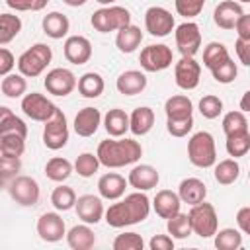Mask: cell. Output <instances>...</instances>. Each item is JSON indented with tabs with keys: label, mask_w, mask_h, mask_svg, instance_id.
I'll list each match as a JSON object with an SVG mask.
<instances>
[{
	"label": "cell",
	"mask_w": 250,
	"mask_h": 250,
	"mask_svg": "<svg viewBox=\"0 0 250 250\" xmlns=\"http://www.w3.org/2000/svg\"><path fill=\"white\" fill-rule=\"evenodd\" d=\"M21 111L33 119V121H39V123H45L47 119H51V115L57 111V105L45 98L43 94L39 92H31V94H25L21 98Z\"/></svg>",
	"instance_id": "12"
},
{
	"label": "cell",
	"mask_w": 250,
	"mask_h": 250,
	"mask_svg": "<svg viewBox=\"0 0 250 250\" xmlns=\"http://www.w3.org/2000/svg\"><path fill=\"white\" fill-rule=\"evenodd\" d=\"M90 23L96 31L100 33H109V31H117L125 25L131 23V12L123 6L111 4V6H104L100 10H96L90 18Z\"/></svg>",
	"instance_id": "5"
},
{
	"label": "cell",
	"mask_w": 250,
	"mask_h": 250,
	"mask_svg": "<svg viewBox=\"0 0 250 250\" xmlns=\"http://www.w3.org/2000/svg\"><path fill=\"white\" fill-rule=\"evenodd\" d=\"M158 182H160V174L150 164H137L131 168V172L127 176V184L139 191H148V189L156 188Z\"/></svg>",
	"instance_id": "18"
},
{
	"label": "cell",
	"mask_w": 250,
	"mask_h": 250,
	"mask_svg": "<svg viewBox=\"0 0 250 250\" xmlns=\"http://www.w3.org/2000/svg\"><path fill=\"white\" fill-rule=\"evenodd\" d=\"M150 250H174V238L170 234H154L148 240Z\"/></svg>",
	"instance_id": "51"
},
{
	"label": "cell",
	"mask_w": 250,
	"mask_h": 250,
	"mask_svg": "<svg viewBox=\"0 0 250 250\" xmlns=\"http://www.w3.org/2000/svg\"><path fill=\"white\" fill-rule=\"evenodd\" d=\"M174 61L172 49L164 43H156V45H146L141 55H139V62L143 66V70L146 72H160L166 70Z\"/></svg>",
	"instance_id": "9"
},
{
	"label": "cell",
	"mask_w": 250,
	"mask_h": 250,
	"mask_svg": "<svg viewBox=\"0 0 250 250\" xmlns=\"http://www.w3.org/2000/svg\"><path fill=\"white\" fill-rule=\"evenodd\" d=\"M6 4L12 8V10H16V12H33V4H35V0H6Z\"/></svg>",
	"instance_id": "56"
},
{
	"label": "cell",
	"mask_w": 250,
	"mask_h": 250,
	"mask_svg": "<svg viewBox=\"0 0 250 250\" xmlns=\"http://www.w3.org/2000/svg\"><path fill=\"white\" fill-rule=\"evenodd\" d=\"M232 29L236 31V35H238L240 39L250 41V16L244 12V14L236 20V23H234V27H232Z\"/></svg>",
	"instance_id": "54"
},
{
	"label": "cell",
	"mask_w": 250,
	"mask_h": 250,
	"mask_svg": "<svg viewBox=\"0 0 250 250\" xmlns=\"http://www.w3.org/2000/svg\"><path fill=\"white\" fill-rule=\"evenodd\" d=\"M2 184H4V178H2V176H0V188H2Z\"/></svg>",
	"instance_id": "61"
},
{
	"label": "cell",
	"mask_w": 250,
	"mask_h": 250,
	"mask_svg": "<svg viewBox=\"0 0 250 250\" xmlns=\"http://www.w3.org/2000/svg\"><path fill=\"white\" fill-rule=\"evenodd\" d=\"M164 113H166V119L189 117L193 113V104H191V100L188 96L176 94V96H170L164 102Z\"/></svg>",
	"instance_id": "31"
},
{
	"label": "cell",
	"mask_w": 250,
	"mask_h": 250,
	"mask_svg": "<svg viewBox=\"0 0 250 250\" xmlns=\"http://www.w3.org/2000/svg\"><path fill=\"white\" fill-rule=\"evenodd\" d=\"M213 166H215V170H213L215 182L221 186H230L240 176V164L236 162V158H225L221 162H215Z\"/></svg>",
	"instance_id": "32"
},
{
	"label": "cell",
	"mask_w": 250,
	"mask_h": 250,
	"mask_svg": "<svg viewBox=\"0 0 250 250\" xmlns=\"http://www.w3.org/2000/svg\"><path fill=\"white\" fill-rule=\"evenodd\" d=\"M229 57H230V55H229V49H227L223 43L211 41V43L203 49V66L209 68V70H213L217 64L225 62Z\"/></svg>",
	"instance_id": "39"
},
{
	"label": "cell",
	"mask_w": 250,
	"mask_h": 250,
	"mask_svg": "<svg viewBox=\"0 0 250 250\" xmlns=\"http://www.w3.org/2000/svg\"><path fill=\"white\" fill-rule=\"evenodd\" d=\"M21 170V160L16 156H6L0 154V176L6 180H12L14 176H18V172Z\"/></svg>",
	"instance_id": "50"
},
{
	"label": "cell",
	"mask_w": 250,
	"mask_h": 250,
	"mask_svg": "<svg viewBox=\"0 0 250 250\" xmlns=\"http://www.w3.org/2000/svg\"><path fill=\"white\" fill-rule=\"evenodd\" d=\"M14 66H16V59H14L12 51L6 47H0V76L10 74L14 70Z\"/></svg>",
	"instance_id": "52"
},
{
	"label": "cell",
	"mask_w": 250,
	"mask_h": 250,
	"mask_svg": "<svg viewBox=\"0 0 250 250\" xmlns=\"http://www.w3.org/2000/svg\"><path fill=\"white\" fill-rule=\"evenodd\" d=\"M125 188H127V180L115 172H107L98 180V193L102 199L115 201L125 195Z\"/></svg>",
	"instance_id": "21"
},
{
	"label": "cell",
	"mask_w": 250,
	"mask_h": 250,
	"mask_svg": "<svg viewBox=\"0 0 250 250\" xmlns=\"http://www.w3.org/2000/svg\"><path fill=\"white\" fill-rule=\"evenodd\" d=\"M76 88H78V92H80L82 98L94 100V98H98V96L104 94L105 82H104L102 74H98V72H84L76 80Z\"/></svg>",
	"instance_id": "30"
},
{
	"label": "cell",
	"mask_w": 250,
	"mask_h": 250,
	"mask_svg": "<svg viewBox=\"0 0 250 250\" xmlns=\"http://www.w3.org/2000/svg\"><path fill=\"white\" fill-rule=\"evenodd\" d=\"M64 59L72 64H86L92 59V43L84 35H70L62 45Z\"/></svg>",
	"instance_id": "17"
},
{
	"label": "cell",
	"mask_w": 250,
	"mask_h": 250,
	"mask_svg": "<svg viewBox=\"0 0 250 250\" xmlns=\"http://www.w3.org/2000/svg\"><path fill=\"white\" fill-rule=\"evenodd\" d=\"M225 148L229 152V156L232 158H240L250 150V131H242V133H232L227 135V143Z\"/></svg>",
	"instance_id": "37"
},
{
	"label": "cell",
	"mask_w": 250,
	"mask_h": 250,
	"mask_svg": "<svg viewBox=\"0 0 250 250\" xmlns=\"http://www.w3.org/2000/svg\"><path fill=\"white\" fill-rule=\"evenodd\" d=\"M66 244L72 250H90L96 244V234L90 229V225H74L66 234Z\"/></svg>",
	"instance_id": "26"
},
{
	"label": "cell",
	"mask_w": 250,
	"mask_h": 250,
	"mask_svg": "<svg viewBox=\"0 0 250 250\" xmlns=\"http://www.w3.org/2000/svg\"><path fill=\"white\" fill-rule=\"evenodd\" d=\"M45 90L53 96H59V98H64L68 94H72V90L76 88V76L72 70L68 68H62V66H57L53 70L47 72L45 80Z\"/></svg>",
	"instance_id": "14"
},
{
	"label": "cell",
	"mask_w": 250,
	"mask_h": 250,
	"mask_svg": "<svg viewBox=\"0 0 250 250\" xmlns=\"http://www.w3.org/2000/svg\"><path fill=\"white\" fill-rule=\"evenodd\" d=\"M115 88L123 96H137L146 88V76L141 70H125L117 76Z\"/></svg>",
	"instance_id": "22"
},
{
	"label": "cell",
	"mask_w": 250,
	"mask_h": 250,
	"mask_svg": "<svg viewBox=\"0 0 250 250\" xmlns=\"http://www.w3.org/2000/svg\"><path fill=\"white\" fill-rule=\"evenodd\" d=\"M211 74H213V78H215L219 84H230V82H234V78H236V74H238V68H236V62L229 57L225 62L217 64V66L211 70Z\"/></svg>",
	"instance_id": "46"
},
{
	"label": "cell",
	"mask_w": 250,
	"mask_h": 250,
	"mask_svg": "<svg viewBox=\"0 0 250 250\" xmlns=\"http://www.w3.org/2000/svg\"><path fill=\"white\" fill-rule=\"evenodd\" d=\"M21 31V20L16 14H0V47L12 43Z\"/></svg>",
	"instance_id": "35"
},
{
	"label": "cell",
	"mask_w": 250,
	"mask_h": 250,
	"mask_svg": "<svg viewBox=\"0 0 250 250\" xmlns=\"http://www.w3.org/2000/svg\"><path fill=\"white\" fill-rule=\"evenodd\" d=\"M68 143V123L64 113L57 107V111L51 115V119L45 121L43 127V145L51 150H59L66 146Z\"/></svg>",
	"instance_id": "8"
},
{
	"label": "cell",
	"mask_w": 250,
	"mask_h": 250,
	"mask_svg": "<svg viewBox=\"0 0 250 250\" xmlns=\"http://www.w3.org/2000/svg\"><path fill=\"white\" fill-rule=\"evenodd\" d=\"M215 246L219 250H238L242 246V232L238 229H221L215 230Z\"/></svg>",
	"instance_id": "38"
},
{
	"label": "cell",
	"mask_w": 250,
	"mask_h": 250,
	"mask_svg": "<svg viewBox=\"0 0 250 250\" xmlns=\"http://www.w3.org/2000/svg\"><path fill=\"white\" fill-rule=\"evenodd\" d=\"M234 51H236L238 61H240L244 66H250V41L238 37V39L234 41Z\"/></svg>",
	"instance_id": "53"
},
{
	"label": "cell",
	"mask_w": 250,
	"mask_h": 250,
	"mask_svg": "<svg viewBox=\"0 0 250 250\" xmlns=\"http://www.w3.org/2000/svg\"><path fill=\"white\" fill-rule=\"evenodd\" d=\"M236 2H242V4H246V2H250V0H236Z\"/></svg>",
	"instance_id": "60"
},
{
	"label": "cell",
	"mask_w": 250,
	"mask_h": 250,
	"mask_svg": "<svg viewBox=\"0 0 250 250\" xmlns=\"http://www.w3.org/2000/svg\"><path fill=\"white\" fill-rule=\"evenodd\" d=\"M174 37H176V47L182 57H195V53L201 47V31L195 21H184L174 27Z\"/></svg>",
	"instance_id": "10"
},
{
	"label": "cell",
	"mask_w": 250,
	"mask_h": 250,
	"mask_svg": "<svg viewBox=\"0 0 250 250\" xmlns=\"http://www.w3.org/2000/svg\"><path fill=\"white\" fill-rule=\"evenodd\" d=\"M96 2H100L102 6H111V4H115L117 0H96Z\"/></svg>",
	"instance_id": "59"
},
{
	"label": "cell",
	"mask_w": 250,
	"mask_h": 250,
	"mask_svg": "<svg viewBox=\"0 0 250 250\" xmlns=\"http://www.w3.org/2000/svg\"><path fill=\"white\" fill-rule=\"evenodd\" d=\"M51 59H53L51 47L45 45V43H35V45H31L27 51H23L20 55V59H18V70L25 78H35V76L43 74V70L49 66Z\"/></svg>",
	"instance_id": "4"
},
{
	"label": "cell",
	"mask_w": 250,
	"mask_h": 250,
	"mask_svg": "<svg viewBox=\"0 0 250 250\" xmlns=\"http://www.w3.org/2000/svg\"><path fill=\"white\" fill-rule=\"evenodd\" d=\"M178 197L182 203L195 205L207 197V186L199 178H186L178 186Z\"/></svg>",
	"instance_id": "24"
},
{
	"label": "cell",
	"mask_w": 250,
	"mask_h": 250,
	"mask_svg": "<svg viewBox=\"0 0 250 250\" xmlns=\"http://www.w3.org/2000/svg\"><path fill=\"white\" fill-rule=\"evenodd\" d=\"M223 133L225 135H232V133H242L248 131V119L242 111H229L223 117Z\"/></svg>",
	"instance_id": "43"
},
{
	"label": "cell",
	"mask_w": 250,
	"mask_h": 250,
	"mask_svg": "<svg viewBox=\"0 0 250 250\" xmlns=\"http://www.w3.org/2000/svg\"><path fill=\"white\" fill-rule=\"evenodd\" d=\"M152 127H154V111H152V107L141 105V107L133 109V113L129 115V131L135 137L146 135Z\"/></svg>",
	"instance_id": "25"
},
{
	"label": "cell",
	"mask_w": 250,
	"mask_h": 250,
	"mask_svg": "<svg viewBox=\"0 0 250 250\" xmlns=\"http://www.w3.org/2000/svg\"><path fill=\"white\" fill-rule=\"evenodd\" d=\"M23 152H25V137L16 135V133L0 135V154L20 158Z\"/></svg>",
	"instance_id": "41"
},
{
	"label": "cell",
	"mask_w": 250,
	"mask_h": 250,
	"mask_svg": "<svg viewBox=\"0 0 250 250\" xmlns=\"http://www.w3.org/2000/svg\"><path fill=\"white\" fill-rule=\"evenodd\" d=\"M174 80L182 90H195L201 80V66L193 57H182L174 64Z\"/></svg>",
	"instance_id": "13"
},
{
	"label": "cell",
	"mask_w": 250,
	"mask_h": 250,
	"mask_svg": "<svg viewBox=\"0 0 250 250\" xmlns=\"http://www.w3.org/2000/svg\"><path fill=\"white\" fill-rule=\"evenodd\" d=\"M0 90L6 98H21L27 90V80L23 74H16V72H10L6 76H2V82H0Z\"/></svg>",
	"instance_id": "34"
},
{
	"label": "cell",
	"mask_w": 250,
	"mask_h": 250,
	"mask_svg": "<svg viewBox=\"0 0 250 250\" xmlns=\"http://www.w3.org/2000/svg\"><path fill=\"white\" fill-rule=\"evenodd\" d=\"M111 246H113V250H143L145 248V240H143V236L139 232L129 230V232L117 234Z\"/></svg>",
	"instance_id": "44"
},
{
	"label": "cell",
	"mask_w": 250,
	"mask_h": 250,
	"mask_svg": "<svg viewBox=\"0 0 250 250\" xmlns=\"http://www.w3.org/2000/svg\"><path fill=\"white\" fill-rule=\"evenodd\" d=\"M51 203L57 211H68L76 203V193H74L72 188L62 186V182H61V186H57L51 193Z\"/></svg>",
	"instance_id": "40"
},
{
	"label": "cell",
	"mask_w": 250,
	"mask_h": 250,
	"mask_svg": "<svg viewBox=\"0 0 250 250\" xmlns=\"http://www.w3.org/2000/svg\"><path fill=\"white\" fill-rule=\"evenodd\" d=\"M104 129L109 137H123L129 131V115L121 107H113L104 115Z\"/></svg>",
	"instance_id": "29"
},
{
	"label": "cell",
	"mask_w": 250,
	"mask_h": 250,
	"mask_svg": "<svg viewBox=\"0 0 250 250\" xmlns=\"http://www.w3.org/2000/svg\"><path fill=\"white\" fill-rule=\"evenodd\" d=\"M8 133H16L21 137H27V125L23 119H20L14 111L6 113L4 119L0 121V135H8Z\"/></svg>",
	"instance_id": "47"
},
{
	"label": "cell",
	"mask_w": 250,
	"mask_h": 250,
	"mask_svg": "<svg viewBox=\"0 0 250 250\" xmlns=\"http://www.w3.org/2000/svg\"><path fill=\"white\" fill-rule=\"evenodd\" d=\"M180 207H182V201L178 193L172 189H160L152 199V209L160 219H170L180 211Z\"/></svg>",
	"instance_id": "23"
},
{
	"label": "cell",
	"mask_w": 250,
	"mask_h": 250,
	"mask_svg": "<svg viewBox=\"0 0 250 250\" xmlns=\"http://www.w3.org/2000/svg\"><path fill=\"white\" fill-rule=\"evenodd\" d=\"M188 158L197 168H211L217 162L215 139L207 131H197L188 141Z\"/></svg>",
	"instance_id": "3"
},
{
	"label": "cell",
	"mask_w": 250,
	"mask_h": 250,
	"mask_svg": "<svg viewBox=\"0 0 250 250\" xmlns=\"http://www.w3.org/2000/svg\"><path fill=\"white\" fill-rule=\"evenodd\" d=\"M166 129L172 137H186L193 129V115L180 117V119H166Z\"/></svg>",
	"instance_id": "48"
},
{
	"label": "cell",
	"mask_w": 250,
	"mask_h": 250,
	"mask_svg": "<svg viewBox=\"0 0 250 250\" xmlns=\"http://www.w3.org/2000/svg\"><path fill=\"white\" fill-rule=\"evenodd\" d=\"M41 25H43V33L47 37H51V39H62V37H66L68 35V29H70L68 18L64 14H61V12H49L43 18Z\"/></svg>",
	"instance_id": "27"
},
{
	"label": "cell",
	"mask_w": 250,
	"mask_h": 250,
	"mask_svg": "<svg viewBox=\"0 0 250 250\" xmlns=\"http://www.w3.org/2000/svg\"><path fill=\"white\" fill-rule=\"evenodd\" d=\"M148 213H150V199L146 197L145 191L137 189V191L125 195L123 199L119 197V201L115 199V203H111L104 211V219L109 227L123 229V227L143 223L148 217Z\"/></svg>",
	"instance_id": "1"
},
{
	"label": "cell",
	"mask_w": 250,
	"mask_h": 250,
	"mask_svg": "<svg viewBox=\"0 0 250 250\" xmlns=\"http://www.w3.org/2000/svg\"><path fill=\"white\" fill-rule=\"evenodd\" d=\"M242 14H244V10H242V4L240 2H236V0H223L215 8V12H213V21L221 29H232L234 23H236V20Z\"/></svg>",
	"instance_id": "20"
},
{
	"label": "cell",
	"mask_w": 250,
	"mask_h": 250,
	"mask_svg": "<svg viewBox=\"0 0 250 250\" xmlns=\"http://www.w3.org/2000/svg\"><path fill=\"white\" fill-rule=\"evenodd\" d=\"M37 234L43 242H59L62 240V236L66 234V227L64 221L59 213L55 211H47L37 219Z\"/></svg>",
	"instance_id": "15"
},
{
	"label": "cell",
	"mask_w": 250,
	"mask_h": 250,
	"mask_svg": "<svg viewBox=\"0 0 250 250\" xmlns=\"http://www.w3.org/2000/svg\"><path fill=\"white\" fill-rule=\"evenodd\" d=\"M199 113L205 119H217L223 113V100L219 96H213V94L203 96L199 100Z\"/></svg>",
	"instance_id": "45"
},
{
	"label": "cell",
	"mask_w": 250,
	"mask_h": 250,
	"mask_svg": "<svg viewBox=\"0 0 250 250\" xmlns=\"http://www.w3.org/2000/svg\"><path fill=\"white\" fill-rule=\"evenodd\" d=\"M74 209H76V215L82 223L86 225H98L102 219H104V201L100 195H92V193H86V195H80L74 203Z\"/></svg>",
	"instance_id": "16"
},
{
	"label": "cell",
	"mask_w": 250,
	"mask_h": 250,
	"mask_svg": "<svg viewBox=\"0 0 250 250\" xmlns=\"http://www.w3.org/2000/svg\"><path fill=\"white\" fill-rule=\"evenodd\" d=\"M70 174H72V164H70V160H66V158H62V156H53V158H49L47 164H45V176H47L51 182L61 184V182L68 180Z\"/></svg>",
	"instance_id": "33"
},
{
	"label": "cell",
	"mask_w": 250,
	"mask_h": 250,
	"mask_svg": "<svg viewBox=\"0 0 250 250\" xmlns=\"http://www.w3.org/2000/svg\"><path fill=\"white\" fill-rule=\"evenodd\" d=\"M236 225H238V230L242 234H250V207L244 205L238 209L236 213Z\"/></svg>",
	"instance_id": "55"
},
{
	"label": "cell",
	"mask_w": 250,
	"mask_h": 250,
	"mask_svg": "<svg viewBox=\"0 0 250 250\" xmlns=\"http://www.w3.org/2000/svg\"><path fill=\"white\" fill-rule=\"evenodd\" d=\"M189 225H191V232L201 236V238H211L215 234V230L219 229V217L217 211L211 203H207L205 199L191 205L189 213Z\"/></svg>",
	"instance_id": "6"
},
{
	"label": "cell",
	"mask_w": 250,
	"mask_h": 250,
	"mask_svg": "<svg viewBox=\"0 0 250 250\" xmlns=\"http://www.w3.org/2000/svg\"><path fill=\"white\" fill-rule=\"evenodd\" d=\"M66 6H70V8H78V6H84L88 0H62Z\"/></svg>",
	"instance_id": "58"
},
{
	"label": "cell",
	"mask_w": 250,
	"mask_h": 250,
	"mask_svg": "<svg viewBox=\"0 0 250 250\" xmlns=\"http://www.w3.org/2000/svg\"><path fill=\"white\" fill-rule=\"evenodd\" d=\"M98 168H100V160H98V156L94 152H82V154H78V158H76V162L72 166V170L78 176H82V178H92L98 172Z\"/></svg>",
	"instance_id": "42"
},
{
	"label": "cell",
	"mask_w": 250,
	"mask_h": 250,
	"mask_svg": "<svg viewBox=\"0 0 250 250\" xmlns=\"http://www.w3.org/2000/svg\"><path fill=\"white\" fill-rule=\"evenodd\" d=\"M96 156L100 164L105 168H123V166L135 164L143 156V146L135 139L111 137L98 145Z\"/></svg>",
	"instance_id": "2"
},
{
	"label": "cell",
	"mask_w": 250,
	"mask_h": 250,
	"mask_svg": "<svg viewBox=\"0 0 250 250\" xmlns=\"http://www.w3.org/2000/svg\"><path fill=\"white\" fill-rule=\"evenodd\" d=\"M74 133L78 137H92L102 125V113L96 107H82L74 115Z\"/></svg>",
	"instance_id": "19"
},
{
	"label": "cell",
	"mask_w": 250,
	"mask_h": 250,
	"mask_svg": "<svg viewBox=\"0 0 250 250\" xmlns=\"http://www.w3.org/2000/svg\"><path fill=\"white\" fill-rule=\"evenodd\" d=\"M141 41H143V31H141V27H137V25L129 23V25H125V27L117 29L115 45H117V49H119L121 53H125V55L135 53V51L139 49Z\"/></svg>",
	"instance_id": "28"
},
{
	"label": "cell",
	"mask_w": 250,
	"mask_h": 250,
	"mask_svg": "<svg viewBox=\"0 0 250 250\" xmlns=\"http://www.w3.org/2000/svg\"><path fill=\"white\" fill-rule=\"evenodd\" d=\"M248 98H250V92H244V94H242V100H240V111H242V113L250 111V105H248Z\"/></svg>",
	"instance_id": "57"
},
{
	"label": "cell",
	"mask_w": 250,
	"mask_h": 250,
	"mask_svg": "<svg viewBox=\"0 0 250 250\" xmlns=\"http://www.w3.org/2000/svg\"><path fill=\"white\" fill-rule=\"evenodd\" d=\"M166 229H168V234L174 238V240H184L191 234V225H189V217L188 213H182L178 211L176 215H172L170 219H166Z\"/></svg>",
	"instance_id": "36"
},
{
	"label": "cell",
	"mask_w": 250,
	"mask_h": 250,
	"mask_svg": "<svg viewBox=\"0 0 250 250\" xmlns=\"http://www.w3.org/2000/svg\"><path fill=\"white\" fill-rule=\"evenodd\" d=\"M145 27L154 37H166V35H170L174 31L176 21H174L172 12H168L166 8H162V6H150L145 12Z\"/></svg>",
	"instance_id": "11"
},
{
	"label": "cell",
	"mask_w": 250,
	"mask_h": 250,
	"mask_svg": "<svg viewBox=\"0 0 250 250\" xmlns=\"http://www.w3.org/2000/svg\"><path fill=\"white\" fill-rule=\"evenodd\" d=\"M8 193L10 197L21 205V207H33L39 201L41 189L35 178L31 176H14L8 184Z\"/></svg>",
	"instance_id": "7"
},
{
	"label": "cell",
	"mask_w": 250,
	"mask_h": 250,
	"mask_svg": "<svg viewBox=\"0 0 250 250\" xmlns=\"http://www.w3.org/2000/svg\"><path fill=\"white\" fill-rule=\"evenodd\" d=\"M176 4V12L188 20L195 18L201 14L203 6H205V0H174Z\"/></svg>",
	"instance_id": "49"
}]
</instances>
